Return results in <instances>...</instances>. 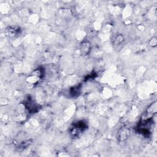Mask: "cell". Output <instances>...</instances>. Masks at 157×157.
<instances>
[{"label":"cell","instance_id":"7a4b0ae2","mask_svg":"<svg viewBox=\"0 0 157 157\" xmlns=\"http://www.w3.org/2000/svg\"><path fill=\"white\" fill-rule=\"evenodd\" d=\"M157 110L156 102L150 104L145 110L143 115H142V120H146L151 119L154 114L156 113Z\"/></svg>","mask_w":157,"mask_h":157},{"label":"cell","instance_id":"6da1fadb","mask_svg":"<svg viewBox=\"0 0 157 157\" xmlns=\"http://www.w3.org/2000/svg\"><path fill=\"white\" fill-rule=\"evenodd\" d=\"M86 128V124L83 121H79L74 124L71 133L74 137H79Z\"/></svg>","mask_w":157,"mask_h":157},{"label":"cell","instance_id":"277c9868","mask_svg":"<svg viewBox=\"0 0 157 157\" xmlns=\"http://www.w3.org/2000/svg\"><path fill=\"white\" fill-rule=\"evenodd\" d=\"M89 50V44L88 43H83L82 45V50L84 53H86Z\"/></svg>","mask_w":157,"mask_h":157},{"label":"cell","instance_id":"3957f363","mask_svg":"<svg viewBox=\"0 0 157 157\" xmlns=\"http://www.w3.org/2000/svg\"><path fill=\"white\" fill-rule=\"evenodd\" d=\"M20 33H21L20 28L18 27V26H9L6 28V29L5 31L6 35L7 37H10V38L15 37L19 36Z\"/></svg>","mask_w":157,"mask_h":157}]
</instances>
